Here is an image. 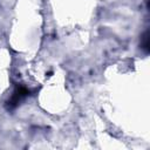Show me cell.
I'll use <instances>...</instances> for the list:
<instances>
[{"label": "cell", "mask_w": 150, "mask_h": 150, "mask_svg": "<svg viewBox=\"0 0 150 150\" xmlns=\"http://www.w3.org/2000/svg\"><path fill=\"white\" fill-rule=\"evenodd\" d=\"M141 48L144 49L145 53H149V32L146 30L143 36H142V42H141Z\"/></svg>", "instance_id": "2"}, {"label": "cell", "mask_w": 150, "mask_h": 150, "mask_svg": "<svg viewBox=\"0 0 150 150\" xmlns=\"http://www.w3.org/2000/svg\"><path fill=\"white\" fill-rule=\"evenodd\" d=\"M28 90L25 88V87H22V86H20V87H18L16 89H15V91H14V94H13V96L11 97V100L8 101V108H14L25 96H27L28 95Z\"/></svg>", "instance_id": "1"}]
</instances>
